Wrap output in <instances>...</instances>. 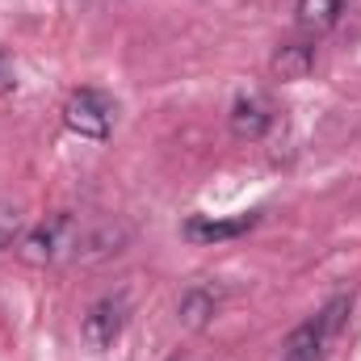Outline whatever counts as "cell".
<instances>
[{"mask_svg":"<svg viewBox=\"0 0 361 361\" xmlns=\"http://www.w3.org/2000/svg\"><path fill=\"white\" fill-rule=\"evenodd\" d=\"M126 248V227H118V223H101V227H80V240H76V261H85V265H97V261H105V257H118Z\"/></svg>","mask_w":361,"mask_h":361,"instance_id":"obj_6","label":"cell"},{"mask_svg":"<svg viewBox=\"0 0 361 361\" xmlns=\"http://www.w3.org/2000/svg\"><path fill=\"white\" fill-rule=\"evenodd\" d=\"M261 223V214H240V219H189L185 223V240L193 244H219V240H235L244 231H252Z\"/></svg>","mask_w":361,"mask_h":361,"instance_id":"obj_7","label":"cell"},{"mask_svg":"<svg viewBox=\"0 0 361 361\" xmlns=\"http://www.w3.org/2000/svg\"><path fill=\"white\" fill-rule=\"evenodd\" d=\"M219 302H223L219 286H206V281H197V286H189V290L180 294V302H177V319L185 324V328H206V324L214 319Z\"/></svg>","mask_w":361,"mask_h":361,"instance_id":"obj_8","label":"cell"},{"mask_svg":"<svg viewBox=\"0 0 361 361\" xmlns=\"http://www.w3.org/2000/svg\"><path fill=\"white\" fill-rule=\"evenodd\" d=\"M114 114H118V105H114L101 89L72 92L68 105H63V122H68V130L80 135V139H109Z\"/></svg>","mask_w":361,"mask_h":361,"instance_id":"obj_4","label":"cell"},{"mask_svg":"<svg viewBox=\"0 0 361 361\" xmlns=\"http://www.w3.org/2000/svg\"><path fill=\"white\" fill-rule=\"evenodd\" d=\"M173 361H180V357H173Z\"/></svg>","mask_w":361,"mask_h":361,"instance_id":"obj_13","label":"cell"},{"mask_svg":"<svg viewBox=\"0 0 361 361\" xmlns=\"http://www.w3.org/2000/svg\"><path fill=\"white\" fill-rule=\"evenodd\" d=\"M311 68H315V42H307V38H294V42L273 51V76L277 80H302Z\"/></svg>","mask_w":361,"mask_h":361,"instance_id":"obj_9","label":"cell"},{"mask_svg":"<svg viewBox=\"0 0 361 361\" xmlns=\"http://www.w3.org/2000/svg\"><path fill=\"white\" fill-rule=\"evenodd\" d=\"M294 13H298V25H302V30H311V34H328V30L341 25V17H345V0H298Z\"/></svg>","mask_w":361,"mask_h":361,"instance_id":"obj_10","label":"cell"},{"mask_svg":"<svg viewBox=\"0 0 361 361\" xmlns=\"http://www.w3.org/2000/svg\"><path fill=\"white\" fill-rule=\"evenodd\" d=\"M273 126V101L265 92H244L231 101V114H227V130L244 143H257L265 139Z\"/></svg>","mask_w":361,"mask_h":361,"instance_id":"obj_5","label":"cell"},{"mask_svg":"<svg viewBox=\"0 0 361 361\" xmlns=\"http://www.w3.org/2000/svg\"><path fill=\"white\" fill-rule=\"evenodd\" d=\"M17 235H21V210L8 206V202H0V252H4Z\"/></svg>","mask_w":361,"mask_h":361,"instance_id":"obj_11","label":"cell"},{"mask_svg":"<svg viewBox=\"0 0 361 361\" xmlns=\"http://www.w3.org/2000/svg\"><path fill=\"white\" fill-rule=\"evenodd\" d=\"M76 240H80V223L68 210H59V214L42 219L38 227H30L17 240V257L34 269H47V265H59V261L76 257Z\"/></svg>","mask_w":361,"mask_h":361,"instance_id":"obj_1","label":"cell"},{"mask_svg":"<svg viewBox=\"0 0 361 361\" xmlns=\"http://www.w3.org/2000/svg\"><path fill=\"white\" fill-rule=\"evenodd\" d=\"M349 307H353V298H349V294H336L315 319L298 324V328L290 332L286 349H281V361H324V349H328V341L336 336V328H341V319H345Z\"/></svg>","mask_w":361,"mask_h":361,"instance_id":"obj_2","label":"cell"},{"mask_svg":"<svg viewBox=\"0 0 361 361\" xmlns=\"http://www.w3.org/2000/svg\"><path fill=\"white\" fill-rule=\"evenodd\" d=\"M126 324H130V294L126 290H109L85 311L80 336H85L89 349H114L118 336L126 332Z\"/></svg>","mask_w":361,"mask_h":361,"instance_id":"obj_3","label":"cell"},{"mask_svg":"<svg viewBox=\"0 0 361 361\" xmlns=\"http://www.w3.org/2000/svg\"><path fill=\"white\" fill-rule=\"evenodd\" d=\"M13 85H17V80H13V68H8V59L0 55V92H13Z\"/></svg>","mask_w":361,"mask_h":361,"instance_id":"obj_12","label":"cell"}]
</instances>
